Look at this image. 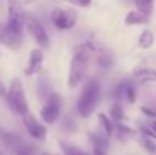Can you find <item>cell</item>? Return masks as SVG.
I'll return each mask as SVG.
<instances>
[{
	"mask_svg": "<svg viewBox=\"0 0 156 155\" xmlns=\"http://www.w3.org/2000/svg\"><path fill=\"white\" fill-rule=\"evenodd\" d=\"M91 142H93V151L94 155H106V142L103 138L97 137V135H91Z\"/></svg>",
	"mask_w": 156,
	"mask_h": 155,
	"instance_id": "5bb4252c",
	"label": "cell"
},
{
	"mask_svg": "<svg viewBox=\"0 0 156 155\" xmlns=\"http://www.w3.org/2000/svg\"><path fill=\"white\" fill-rule=\"evenodd\" d=\"M43 59H44V52L41 47H37L30 52L29 55V61H27V65L24 67V73L26 76H32L34 73H37L43 64Z\"/></svg>",
	"mask_w": 156,
	"mask_h": 155,
	"instance_id": "8fae6325",
	"label": "cell"
},
{
	"mask_svg": "<svg viewBox=\"0 0 156 155\" xmlns=\"http://www.w3.org/2000/svg\"><path fill=\"white\" fill-rule=\"evenodd\" d=\"M0 155H5V154H3V152H2V151H0Z\"/></svg>",
	"mask_w": 156,
	"mask_h": 155,
	"instance_id": "4316f807",
	"label": "cell"
},
{
	"mask_svg": "<svg viewBox=\"0 0 156 155\" xmlns=\"http://www.w3.org/2000/svg\"><path fill=\"white\" fill-rule=\"evenodd\" d=\"M135 78L141 82L146 81H156V72L153 70H136L135 72Z\"/></svg>",
	"mask_w": 156,
	"mask_h": 155,
	"instance_id": "2e32d148",
	"label": "cell"
},
{
	"mask_svg": "<svg viewBox=\"0 0 156 155\" xmlns=\"http://www.w3.org/2000/svg\"><path fill=\"white\" fill-rule=\"evenodd\" d=\"M123 94L126 96L127 102L133 103L136 101V91H135V88H133L132 85H126V87L123 88Z\"/></svg>",
	"mask_w": 156,
	"mask_h": 155,
	"instance_id": "ffe728a7",
	"label": "cell"
},
{
	"mask_svg": "<svg viewBox=\"0 0 156 155\" xmlns=\"http://www.w3.org/2000/svg\"><path fill=\"white\" fill-rule=\"evenodd\" d=\"M73 5H76L79 8H88L91 5V0H73Z\"/></svg>",
	"mask_w": 156,
	"mask_h": 155,
	"instance_id": "7402d4cb",
	"label": "cell"
},
{
	"mask_svg": "<svg viewBox=\"0 0 156 155\" xmlns=\"http://www.w3.org/2000/svg\"><path fill=\"white\" fill-rule=\"evenodd\" d=\"M24 26L29 32V35L35 40V43L41 47V49H47L50 46V40H49V35H47V31L46 28L43 26V23L32 14H26V18H24Z\"/></svg>",
	"mask_w": 156,
	"mask_h": 155,
	"instance_id": "277c9868",
	"label": "cell"
},
{
	"mask_svg": "<svg viewBox=\"0 0 156 155\" xmlns=\"http://www.w3.org/2000/svg\"><path fill=\"white\" fill-rule=\"evenodd\" d=\"M61 148H62V151H64V154H65V155H88L87 152L80 151V149H79L77 146H74V145L61 143Z\"/></svg>",
	"mask_w": 156,
	"mask_h": 155,
	"instance_id": "ac0fdd59",
	"label": "cell"
},
{
	"mask_svg": "<svg viewBox=\"0 0 156 155\" xmlns=\"http://www.w3.org/2000/svg\"><path fill=\"white\" fill-rule=\"evenodd\" d=\"M150 128H152L153 131H156V119H155V120H152V122H150Z\"/></svg>",
	"mask_w": 156,
	"mask_h": 155,
	"instance_id": "d4e9b609",
	"label": "cell"
},
{
	"mask_svg": "<svg viewBox=\"0 0 156 155\" xmlns=\"http://www.w3.org/2000/svg\"><path fill=\"white\" fill-rule=\"evenodd\" d=\"M61 106H62L61 98H59L56 93L49 94L47 101L44 102L43 108H41V111H40L41 119H43L46 123H50V125L55 123V122L58 120L59 114H61Z\"/></svg>",
	"mask_w": 156,
	"mask_h": 155,
	"instance_id": "52a82bcc",
	"label": "cell"
},
{
	"mask_svg": "<svg viewBox=\"0 0 156 155\" xmlns=\"http://www.w3.org/2000/svg\"><path fill=\"white\" fill-rule=\"evenodd\" d=\"M50 20L58 29L68 31L76 26L77 12L74 9H68V8H55L50 14Z\"/></svg>",
	"mask_w": 156,
	"mask_h": 155,
	"instance_id": "8992f818",
	"label": "cell"
},
{
	"mask_svg": "<svg viewBox=\"0 0 156 155\" xmlns=\"http://www.w3.org/2000/svg\"><path fill=\"white\" fill-rule=\"evenodd\" d=\"M141 111H143L146 116H149V117H152V119H156V111H153V109H150V108H147V106H143Z\"/></svg>",
	"mask_w": 156,
	"mask_h": 155,
	"instance_id": "603a6c76",
	"label": "cell"
},
{
	"mask_svg": "<svg viewBox=\"0 0 156 155\" xmlns=\"http://www.w3.org/2000/svg\"><path fill=\"white\" fill-rule=\"evenodd\" d=\"M109 114H111V119L115 120V122H120V120L123 119V116H124V114H123V108H121L118 103H115V105L111 108V113H109Z\"/></svg>",
	"mask_w": 156,
	"mask_h": 155,
	"instance_id": "d6986e66",
	"label": "cell"
},
{
	"mask_svg": "<svg viewBox=\"0 0 156 155\" xmlns=\"http://www.w3.org/2000/svg\"><path fill=\"white\" fill-rule=\"evenodd\" d=\"M23 117V123L26 126V131L29 132V135L35 140H40V142H44L46 140V135H47V131H46V126L37 120V117L34 114H30L29 111L26 114L21 116Z\"/></svg>",
	"mask_w": 156,
	"mask_h": 155,
	"instance_id": "ba28073f",
	"label": "cell"
},
{
	"mask_svg": "<svg viewBox=\"0 0 156 155\" xmlns=\"http://www.w3.org/2000/svg\"><path fill=\"white\" fill-rule=\"evenodd\" d=\"M149 17L147 14L141 12V11H130L127 15H126V24L127 26H133V24H146L149 21Z\"/></svg>",
	"mask_w": 156,
	"mask_h": 155,
	"instance_id": "7c38bea8",
	"label": "cell"
},
{
	"mask_svg": "<svg viewBox=\"0 0 156 155\" xmlns=\"http://www.w3.org/2000/svg\"><path fill=\"white\" fill-rule=\"evenodd\" d=\"M88 68V47L85 44H77L73 50L71 62H70V72H68V87L74 88L80 84Z\"/></svg>",
	"mask_w": 156,
	"mask_h": 155,
	"instance_id": "6da1fadb",
	"label": "cell"
},
{
	"mask_svg": "<svg viewBox=\"0 0 156 155\" xmlns=\"http://www.w3.org/2000/svg\"><path fill=\"white\" fill-rule=\"evenodd\" d=\"M6 101L9 103L11 109L14 113L20 114V116H23V114H26L29 111L27 101H26V94H24V88H23V84H21V81L18 78H14L9 82Z\"/></svg>",
	"mask_w": 156,
	"mask_h": 155,
	"instance_id": "3957f363",
	"label": "cell"
},
{
	"mask_svg": "<svg viewBox=\"0 0 156 155\" xmlns=\"http://www.w3.org/2000/svg\"><path fill=\"white\" fill-rule=\"evenodd\" d=\"M99 122H100V125H102V128H103L105 134H106L108 137H111V135L114 134V125H112V122H111V117H108L103 113H99Z\"/></svg>",
	"mask_w": 156,
	"mask_h": 155,
	"instance_id": "9a60e30c",
	"label": "cell"
},
{
	"mask_svg": "<svg viewBox=\"0 0 156 155\" xmlns=\"http://www.w3.org/2000/svg\"><path fill=\"white\" fill-rule=\"evenodd\" d=\"M153 43H155V35H153V32H152L150 29H144V31L141 32V35H140V40H138L140 47H141V49H149V47L153 46Z\"/></svg>",
	"mask_w": 156,
	"mask_h": 155,
	"instance_id": "4fadbf2b",
	"label": "cell"
},
{
	"mask_svg": "<svg viewBox=\"0 0 156 155\" xmlns=\"http://www.w3.org/2000/svg\"><path fill=\"white\" fill-rule=\"evenodd\" d=\"M17 2H20L21 5H29V3H32V2H35V0H17Z\"/></svg>",
	"mask_w": 156,
	"mask_h": 155,
	"instance_id": "cb8c5ba5",
	"label": "cell"
},
{
	"mask_svg": "<svg viewBox=\"0 0 156 155\" xmlns=\"http://www.w3.org/2000/svg\"><path fill=\"white\" fill-rule=\"evenodd\" d=\"M100 93L102 90L97 81H90L85 85L77 101V113L80 114V117H90L96 111V106L100 101Z\"/></svg>",
	"mask_w": 156,
	"mask_h": 155,
	"instance_id": "7a4b0ae2",
	"label": "cell"
},
{
	"mask_svg": "<svg viewBox=\"0 0 156 155\" xmlns=\"http://www.w3.org/2000/svg\"><path fill=\"white\" fill-rule=\"evenodd\" d=\"M141 143H143V146L150 152V154H155L156 155V143L153 142V138H150V137H143V140H141Z\"/></svg>",
	"mask_w": 156,
	"mask_h": 155,
	"instance_id": "44dd1931",
	"label": "cell"
},
{
	"mask_svg": "<svg viewBox=\"0 0 156 155\" xmlns=\"http://www.w3.org/2000/svg\"><path fill=\"white\" fill-rule=\"evenodd\" d=\"M24 18H26V14L23 11V5L17 0H8V21H6V26L11 31L23 35Z\"/></svg>",
	"mask_w": 156,
	"mask_h": 155,
	"instance_id": "5b68a950",
	"label": "cell"
},
{
	"mask_svg": "<svg viewBox=\"0 0 156 155\" xmlns=\"http://www.w3.org/2000/svg\"><path fill=\"white\" fill-rule=\"evenodd\" d=\"M23 40L21 34H17L14 31H11L6 24H0V43L9 49H17L20 47Z\"/></svg>",
	"mask_w": 156,
	"mask_h": 155,
	"instance_id": "30bf717a",
	"label": "cell"
},
{
	"mask_svg": "<svg viewBox=\"0 0 156 155\" xmlns=\"http://www.w3.org/2000/svg\"><path fill=\"white\" fill-rule=\"evenodd\" d=\"M43 155H52V154H43Z\"/></svg>",
	"mask_w": 156,
	"mask_h": 155,
	"instance_id": "83f0119b",
	"label": "cell"
},
{
	"mask_svg": "<svg viewBox=\"0 0 156 155\" xmlns=\"http://www.w3.org/2000/svg\"><path fill=\"white\" fill-rule=\"evenodd\" d=\"M0 140H2L5 149L9 151L11 155H17L27 146V143H24L18 135H15L14 132H9V131H0Z\"/></svg>",
	"mask_w": 156,
	"mask_h": 155,
	"instance_id": "9c48e42d",
	"label": "cell"
},
{
	"mask_svg": "<svg viewBox=\"0 0 156 155\" xmlns=\"http://www.w3.org/2000/svg\"><path fill=\"white\" fill-rule=\"evenodd\" d=\"M65 2H71V3H73V0H65Z\"/></svg>",
	"mask_w": 156,
	"mask_h": 155,
	"instance_id": "484cf974",
	"label": "cell"
},
{
	"mask_svg": "<svg viewBox=\"0 0 156 155\" xmlns=\"http://www.w3.org/2000/svg\"><path fill=\"white\" fill-rule=\"evenodd\" d=\"M135 6L138 11L150 15L152 9H153V0H135Z\"/></svg>",
	"mask_w": 156,
	"mask_h": 155,
	"instance_id": "e0dca14e",
	"label": "cell"
}]
</instances>
